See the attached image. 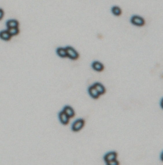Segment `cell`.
Listing matches in <instances>:
<instances>
[{
	"label": "cell",
	"mask_w": 163,
	"mask_h": 165,
	"mask_svg": "<svg viewBox=\"0 0 163 165\" xmlns=\"http://www.w3.org/2000/svg\"><path fill=\"white\" fill-rule=\"evenodd\" d=\"M56 53L58 57L61 58H67L66 49L65 47H60L58 48L56 50Z\"/></svg>",
	"instance_id": "7c38bea8"
},
{
	"label": "cell",
	"mask_w": 163,
	"mask_h": 165,
	"mask_svg": "<svg viewBox=\"0 0 163 165\" xmlns=\"http://www.w3.org/2000/svg\"><path fill=\"white\" fill-rule=\"evenodd\" d=\"M111 12L115 16H120L122 15V10L120 7L118 6H113L111 9Z\"/></svg>",
	"instance_id": "4fadbf2b"
},
{
	"label": "cell",
	"mask_w": 163,
	"mask_h": 165,
	"mask_svg": "<svg viewBox=\"0 0 163 165\" xmlns=\"http://www.w3.org/2000/svg\"><path fill=\"white\" fill-rule=\"evenodd\" d=\"M91 67L94 71L97 72H102L104 69V66L102 63L99 61H94L91 64Z\"/></svg>",
	"instance_id": "8992f818"
},
{
	"label": "cell",
	"mask_w": 163,
	"mask_h": 165,
	"mask_svg": "<svg viewBox=\"0 0 163 165\" xmlns=\"http://www.w3.org/2000/svg\"><path fill=\"white\" fill-rule=\"evenodd\" d=\"M4 11H3V9L0 8V21L3 19V17L4 16Z\"/></svg>",
	"instance_id": "2e32d148"
},
{
	"label": "cell",
	"mask_w": 163,
	"mask_h": 165,
	"mask_svg": "<svg viewBox=\"0 0 163 165\" xmlns=\"http://www.w3.org/2000/svg\"><path fill=\"white\" fill-rule=\"evenodd\" d=\"M85 121L83 119H78L74 122L71 126L72 131L74 132H79L84 126Z\"/></svg>",
	"instance_id": "3957f363"
},
{
	"label": "cell",
	"mask_w": 163,
	"mask_h": 165,
	"mask_svg": "<svg viewBox=\"0 0 163 165\" xmlns=\"http://www.w3.org/2000/svg\"><path fill=\"white\" fill-rule=\"evenodd\" d=\"M7 30L8 31L10 35H11L12 36L18 35L20 32L19 29L18 27L7 28Z\"/></svg>",
	"instance_id": "5bb4252c"
},
{
	"label": "cell",
	"mask_w": 163,
	"mask_h": 165,
	"mask_svg": "<svg viewBox=\"0 0 163 165\" xmlns=\"http://www.w3.org/2000/svg\"><path fill=\"white\" fill-rule=\"evenodd\" d=\"M63 111L70 119L73 118L75 116V111L70 106H65L63 108Z\"/></svg>",
	"instance_id": "9c48e42d"
},
{
	"label": "cell",
	"mask_w": 163,
	"mask_h": 165,
	"mask_svg": "<svg viewBox=\"0 0 163 165\" xmlns=\"http://www.w3.org/2000/svg\"><path fill=\"white\" fill-rule=\"evenodd\" d=\"M6 25L7 28L19 27V23L18 22V21H17L16 20H9L8 21H7L6 22Z\"/></svg>",
	"instance_id": "8fae6325"
},
{
	"label": "cell",
	"mask_w": 163,
	"mask_h": 165,
	"mask_svg": "<svg viewBox=\"0 0 163 165\" xmlns=\"http://www.w3.org/2000/svg\"><path fill=\"white\" fill-rule=\"evenodd\" d=\"M88 93L90 96L93 99H98L101 96L93 85L88 87Z\"/></svg>",
	"instance_id": "52a82bcc"
},
{
	"label": "cell",
	"mask_w": 163,
	"mask_h": 165,
	"mask_svg": "<svg viewBox=\"0 0 163 165\" xmlns=\"http://www.w3.org/2000/svg\"><path fill=\"white\" fill-rule=\"evenodd\" d=\"M12 36L10 35L8 31L6 30L1 31L0 32V38L3 40L8 41L11 39Z\"/></svg>",
	"instance_id": "30bf717a"
},
{
	"label": "cell",
	"mask_w": 163,
	"mask_h": 165,
	"mask_svg": "<svg viewBox=\"0 0 163 165\" xmlns=\"http://www.w3.org/2000/svg\"><path fill=\"white\" fill-rule=\"evenodd\" d=\"M117 153L115 151H111L105 154L103 157L104 160L106 163V164H107L108 163L111 162V161L114 160H117Z\"/></svg>",
	"instance_id": "277c9868"
},
{
	"label": "cell",
	"mask_w": 163,
	"mask_h": 165,
	"mask_svg": "<svg viewBox=\"0 0 163 165\" xmlns=\"http://www.w3.org/2000/svg\"><path fill=\"white\" fill-rule=\"evenodd\" d=\"M93 86H94L100 95H102L106 93V88L100 82H95L93 84Z\"/></svg>",
	"instance_id": "ba28073f"
},
{
	"label": "cell",
	"mask_w": 163,
	"mask_h": 165,
	"mask_svg": "<svg viewBox=\"0 0 163 165\" xmlns=\"http://www.w3.org/2000/svg\"><path fill=\"white\" fill-rule=\"evenodd\" d=\"M66 49L67 58L72 60H76L79 58V52L71 46H66L65 47Z\"/></svg>",
	"instance_id": "6da1fadb"
},
{
	"label": "cell",
	"mask_w": 163,
	"mask_h": 165,
	"mask_svg": "<svg viewBox=\"0 0 163 165\" xmlns=\"http://www.w3.org/2000/svg\"><path fill=\"white\" fill-rule=\"evenodd\" d=\"M58 118L61 124L64 125H66L69 124L70 118L68 116V115L64 112V111H61L58 114Z\"/></svg>",
	"instance_id": "5b68a950"
},
{
	"label": "cell",
	"mask_w": 163,
	"mask_h": 165,
	"mask_svg": "<svg viewBox=\"0 0 163 165\" xmlns=\"http://www.w3.org/2000/svg\"><path fill=\"white\" fill-rule=\"evenodd\" d=\"M120 164L119 163V161H118L117 160H112V161L108 163L107 165H119Z\"/></svg>",
	"instance_id": "9a60e30c"
},
{
	"label": "cell",
	"mask_w": 163,
	"mask_h": 165,
	"mask_svg": "<svg viewBox=\"0 0 163 165\" xmlns=\"http://www.w3.org/2000/svg\"><path fill=\"white\" fill-rule=\"evenodd\" d=\"M130 22L133 25L137 27H144L145 25V20L139 15H134L131 16Z\"/></svg>",
	"instance_id": "7a4b0ae2"
}]
</instances>
